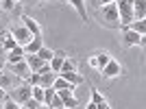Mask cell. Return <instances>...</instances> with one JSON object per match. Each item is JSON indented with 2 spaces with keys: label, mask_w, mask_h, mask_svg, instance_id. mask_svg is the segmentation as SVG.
I'll use <instances>...</instances> for the list:
<instances>
[{
  "label": "cell",
  "mask_w": 146,
  "mask_h": 109,
  "mask_svg": "<svg viewBox=\"0 0 146 109\" xmlns=\"http://www.w3.org/2000/svg\"><path fill=\"white\" fill-rule=\"evenodd\" d=\"M122 42L127 44V46H144V37L124 26V29H122Z\"/></svg>",
  "instance_id": "9"
},
{
  "label": "cell",
  "mask_w": 146,
  "mask_h": 109,
  "mask_svg": "<svg viewBox=\"0 0 146 109\" xmlns=\"http://www.w3.org/2000/svg\"><path fill=\"white\" fill-rule=\"evenodd\" d=\"M7 68V53L2 50V46H0V72Z\"/></svg>",
  "instance_id": "31"
},
{
  "label": "cell",
  "mask_w": 146,
  "mask_h": 109,
  "mask_svg": "<svg viewBox=\"0 0 146 109\" xmlns=\"http://www.w3.org/2000/svg\"><path fill=\"white\" fill-rule=\"evenodd\" d=\"M109 59H111V54L107 53V50H100V53H96V54H92L90 59H87V66L92 68V70H103L107 63H109Z\"/></svg>",
  "instance_id": "4"
},
{
  "label": "cell",
  "mask_w": 146,
  "mask_h": 109,
  "mask_svg": "<svg viewBox=\"0 0 146 109\" xmlns=\"http://www.w3.org/2000/svg\"><path fill=\"white\" fill-rule=\"evenodd\" d=\"M61 72H76V61L70 59V57H66V59H63V63H61L59 74H61Z\"/></svg>",
  "instance_id": "22"
},
{
  "label": "cell",
  "mask_w": 146,
  "mask_h": 109,
  "mask_svg": "<svg viewBox=\"0 0 146 109\" xmlns=\"http://www.w3.org/2000/svg\"><path fill=\"white\" fill-rule=\"evenodd\" d=\"M116 7H118L120 26H129L135 20V15H133V0H116Z\"/></svg>",
  "instance_id": "2"
},
{
  "label": "cell",
  "mask_w": 146,
  "mask_h": 109,
  "mask_svg": "<svg viewBox=\"0 0 146 109\" xmlns=\"http://www.w3.org/2000/svg\"><path fill=\"white\" fill-rule=\"evenodd\" d=\"M52 53H55V50H50L48 48V46H42V48H39V50H37V57H39V59H42V61H46V63H50V59H52Z\"/></svg>",
  "instance_id": "23"
},
{
  "label": "cell",
  "mask_w": 146,
  "mask_h": 109,
  "mask_svg": "<svg viewBox=\"0 0 146 109\" xmlns=\"http://www.w3.org/2000/svg\"><path fill=\"white\" fill-rule=\"evenodd\" d=\"M31 90H33V85H29V83H20V85H15L13 90L7 92V96L11 98V100H15L18 105H24L26 100L31 98Z\"/></svg>",
  "instance_id": "3"
},
{
  "label": "cell",
  "mask_w": 146,
  "mask_h": 109,
  "mask_svg": "<svg viewBox=\"0 0 146 109\" xmlns=\"http://www.w3.org/2000/svg\"><path fill=\"white\" fill-rule=\"evenodd\" d=\"M46 107H50V109H63V103H61V98L55 94V96L48 100V105H46Z\"/></svg>",
  "instance_id": "27"
},
{
  "label": "cell",
  "mask_w": 146,
  "mask_h": 109,
  "mask_svg": "<svg viewBox=\"0 0 146 109\" xmlns=\"http://www.w3.org/2000/svg\"><path fill=\"white\" fill-rule=\"evenodd\" d=\"M20 20H22V26H26V29H29V33H31L33 37H39V35H42V26L37 24V20H33L31 15H22Z\"/></svg>",
  "instance_id": "11"
},
{
  "label": "cell",
  "mask_w": 146,
  "mask_h": 109,
  "mask_svg": "<svg viewBox=\"0 0 146 109\" xmlns=\"http://www.w3.org/2000/svg\"><path fill=\"white\" fill-rule=\"evenodd\" d=\"M96 109H111V107H109V103H107V100H103V103L96 105Z\"/></svg>",
  "instance_id": "33"
},
{
  "label": "cell",
  "mask_w": 146,
  "mask_h": 109,
  "mask_svg": "<svg viewBox=\"0 0 146 109\" xmlns=\"http://www.w3.org/2000/svg\"><path fill=\"white\" fill-rule=\"evenodd\" d=\"M9 33H11V37L15 39V44H18V46H22V48H24L31 39H33V35L29 33V29H26V26H22V24H20V26H13Z\"/></svg>",
  "instance_id": "5"
},
{
  "label": "cell",
  "mask_w": 146,
  "mask_h": 109,
  "mask_svg": "<svg viewBox=\"0 0 146 109\" xmlns=\"http://www.w3.org/2000/svg\"><path fill=\"white\" fill-rule=\"evenodd\" d=\"M5 98H7V90H2V87H0V103H2Z\"/></svg>",
  "instance_id": "34"
},
{
  "label": "cell",
  "mask_w": 146,
  "mask_h": 109,
  "mask_svg": "<svg viewBox=\"0 0 146 109\" xmlns=\"http://www.w3.org/2000/svg\"><path fill=\"white\" fill-rule=\"evenodd\" d=\"M55 92L61 98V103H63V109H74L79 105V100L74 98V90H55Z\"/></svg>",
  "instance_id": "10"
},
{
  "label": "cell",
  "mask_w": 146,
  "mask_h": 109,
  "mask_svg": "<svg viewBox=\"0 0 146 109\" xmlns=\"http://www.w3.org/2000/svg\"><path fill=\"white\" fill-rule=\"evenodd\" d=\"M39 74V87H52V83H55L57 79V72H52V70H46V72H37Z\"/></svg>",
  "instance_id": "14"
},
{
  "label": "cell",
  "mask_w": 146,
  "mask_h": 109,
  "mask_svg": "<svg viewBox=\"0 0 146 109\" xmlns=\"http://www.w3.org/2000/svg\"><path fill=\"white\" fill-rule=\"evenodd\" d=\"M31 98H35L37 103L44 105V87H39V85H33V90H31Z\"/></svg>",
  "instance_id": "25"
},
{
  "label": "cell",
  "mask_w": 146,
  "mask_h": 109,
  "mask_svg": "<svg viewBox=\"0 0 146 109\" xmlns=\"http://www.w3.org/2000/svg\"><path fill=\"white\" fill-rule=\"evenodd\" d=\"M0 109H2V103H0Z\"/></svg>",
  "instance_id": "41"
},
{
  "label": "cell",
  "mask_w": 146,
  "mask_h": 109,
  "mask_svg": "<svg viewBox=\"0 0 146 109\" xmlns=\"http://www.w3.org/2000/svg\"><path fill=\"white\" fill-rule=\"evenodd\" d=\"M59 76H63V79H66V81H68L70 85H74V87L83 83V76H81L79 72H61Z\"/></svg>",
  "instance_id": "19"
},
{
  "label": "cell",
  "mask_w": 146,
  "mask_h": 109,
  "mask_svg": "<svg viewBox=\"0 0 146 109\" xmlns=\"http://www.w3.org/2000/svg\"><path fill=\"white\" fill-rule=\"evenodd\" d=\"M15 2H22V0H15Z\"/></svg>",
  "instance_id": "40"
},
{
  "label": "cell",
  "mask_w": 146,
  "mask_h": 109,
  "mask_svg": "<svg viewBox=\"0 0 146 109\" xmlns=\"http://www.w3.org/2000/svg\"><path fill=\"white\" fill-rule=\"evenodd\" d=\"M20 109H29V107H24V105H20Z\"/></svg>",
  "instance_id": "39"
},
{
  "label": "cell",
  "mask_w": 146,
  "mask_h": 109,
  "mask_svg": "<svg viewBox=\"0 0 146 109\" xmlns=\"http://www.w3.org/2000/svg\"><path fill=\"white\" fill-rule=\"evenodd\" d=\"M98 2H100V7H103V5H109V2H116V0H98Z\"/></svg>",
  "instance_id": "35"
},
{
  "label": "cell",
  "mask_w": 146,
  "mask_h": 109,
  "mask_svg": "<svg viewBox=\"0 0 146 109\" xmlns=\"http://www.w3.org/2000/svg\"><path fill=\"white\" fill-rule=\"evenodd\" d=\"M85 109H96V105H94V103H87V107Z\"/></svg>",
  "instance_id": "36"
},
{
  "label": "cell",
  "mask_w": 146,
  "mask_h": 109,
  "mask_svg": "<svg viewBox=\"0 0 146 109\" xmlns=\"http://www.w3.org/2000/svg\"><path fill=\"white\" fill-rule=\"evenodd\" d=\"M42 46H44V39H42V35H39V37H33V39H31V42L24 46V54H35L37 50L42 48Z\"/></svg>",
  "instance_id": "17"
},
{
  "label": "cell",
  "mask_w": 146,
  "mask_h": 109,
  "mask_svg": "<svg viewBox=\"0 0 146 109\" xmlns=\"http://www.w3.org/2000/svg\"><path fill=\"white\" fill-rule=\"evenodd\" d=\"M122 29H124V26H122ZM127 29L135 31L137 35H142V37H144V33H146V22H144V20H133V22H131V24H129Z\"/></svg>",
  "instance_id": "20"
},
{
  "label": "cell",
  "mask_w": 146,
  "mask_h": 109,
  "mask_svg": "<svg viewBox=\"0 0 146 109\" xmlns=\"http://www.w3.org/2000/svg\"><path fill=\"white\" fill-rule=\"evenodd\" d=\"M100 22L109 29H116L120 26V18H118V7L116 2H109V5H103L100 7Z\"/></svg>",
  "instance_id": "1"
},
{
  "label": "cell",
  "mask_w": 146,
  "mask_h": 109,
  "mask_svg": "<svg viewBox=\"0 0 146 109\" xmlns=\"http://www.w3.org/2000/svg\"><path fill=\"white\" fill-rule=\"evenodd\" d=\"M103 100H107L103 92H100V90H92V98H90V103L98 105V103H103Z\"/></svg>",
  "instance_id": "26"
},
{
  "label": "cell",
  "mask_w": 146,
  "mask_h": 109,
  "mask_svg": "<svg viewBox=\"0 0 146 109\" xmlns=\"http://www.w3.org/2000/svg\"><path fill=\"white\" fill-rule=\"evenodd\" d=\"M70 7H74L76 9V13H79V18L83 20V22H87V9H85V0H66Z\"/></svg>",
  "instance_id": "16"
},
{
  "label": "cell",
  "mask_w": 146,
  "mask_h": 109,
  "mask_svg": "<svg viewBox=\"0 0 146 109\" xmlns=\"http://www.w3.org/2000/svg\"><path fill=\"white\" fill-rule=\"evenodd\" d=\"M37 109H50V107H46V105H39V107H37Z\"/></svg>",
  "instance_id": "37"
},
{
  "label": "cell",
  "mask_w": 146,
  "mask_h": 109,
  "mask_svg": "<svg viewBox=\"0 0 146 109\" xmlns=\"http://www.w3.org/2000/svg\"><path fill=\"white\" fill-rule=\"evenodd\" d=\"M39 105H42V103H37L35 98H29V100H26V103H24V107H29V109H37V107H39Z\"/></svg>",
  "instance_id": "32"
},
{
  "label": "cell",
  "mask_w": 146,
  "mask_h": 109,
  "mask_svg": "<svg viewBox=\"0 0 146 109\" xmlns=\"http://www.w3.org/2000/svg\"><path fill=\"white\" fill-rule=\"evenodd\" d=\"M33 2H50V0H33Z\"/></svg>",
  "instance_id": "38"
},
{
  "label": "cell",
  "mask_w": 146,
  "mask_h": 109,
  "mask_svg": "<svg viewBox=\"0 0 146 109\" xmlns=\"http://www.w3.org/2000/svg\"><path fill=\"white\" fill-rule=\"evenodd\" d=\"M52 87H55V90H74V85H70L63 76H59V74H57V79H55V83H52Z\"/></svg>",
  "instance_id": "24"
},
{
  "label": "cell",
  "mask_w": 146,
  "mask_h": 109,
  "mask_svg": "<svg viewBox=\"0 0 146 109\" xmlns=\"http://www.w3.org/2000/svg\"><path fill=\"white\" fill-rule=\"evenodd\" d=\"M122 72H124V68H122V66H120V61H116L113 57H111L109 63H107V66L100 70V74H103L105 79H116V76H120Z\"/></svg>",
  "instance_id": "7"
},
{
  "label": "cell",
  "mask_w": 146,
  "mask_h": 109,
  "mask_svg": "<svg viewBox=\"0 0 146 109\" xmlns=\"http://www.w3.org/2000/svg\"><path fill=\"white\" fill-rule=\"evenodd\" d=\"M66 57H68V53H66V50H55V53H52V59H50V70L59 74L61 63H63V59H66Z\"/></svg>",
  "instance_id": "12"
},
{
  "label": "cell",
  "mask_w": 146,
  "mask_h": 109,
  "mask_svg": "<svg viewBox=\"0 0 146 109\" xmlns=\"http://www.w3.org/2000/svg\"><path fill=\"white\" fill-rule=\"evenodd\" d=\"M24 83H29V85H39V74H37V72H33V74L29 76V79L24 81Z\"/></svg>",
  "instance_id": "30"
},
{
  "label": "cell",
  "mask_w": 146,
  "mask_h": 109,
  "mask_svg": "<svg viewBox=\"0 0 146 109\" xmlns=\"http://www.w3.org/2000/svg\"><path fill=\"white\" fill-rule=\"evenodd\" d=\"M15 5H18L15 0H0V9H2V11H13Z\"/></svg>",
  "instance_id": "28"
},
{
  "label": "cell",
  "mask_w": 146,
  "mask_h": 109,
  "mask_svg": "<svg viewBox=\"0 0 146 109\" xmlns=\"http://www.w3.org/2000/svg\"><path fill=\"white\" fill-rule=\"evenodd\" d=\"M0 46H2V50H5V53H9V50H13L18 44H15V39L11 37V33H5V35H2V44H0Z\"/></svg>",
  "instance_id": "21"
},
{
  "label": "cell",
  "mask_w": 146,
  "mask_h": 109,
  "mask_svg": "<svg viewBox=\"0 0 146 109\" xmlns=\"http://www.w3.org/2000/svg\"><path fill=\"white\" fill-rule=\"evenodd\" d=\"M20 83H24V81L22 79H18V76H15V74L13 72H9V70H2V72H0V87H2V90H13V87H15V85H20Z\"/></svg>",
  "instance_id": "6"
},
{
  "label": "cell",
  "mask_w": 146,
  "mask_h": 109,
  "mask_svg": "<svg viewBox=\"0 0 146 109\" xmlns=\"http://www.w3.org/2000/svg\"><path fill=\"white\" fill-rule=\"evenodd\" d=\"M24 59V48L22 46H15L13 50L7 53V66H11V63H18V61Z\"/></svg>",
  "instance_id": "15"
},
{
  "label": "cell",
  "mask_w": 146,
  "mask_h": 109,
  "mask_svg": "<svg viewBox=\"0 0 146 109\" xmlns=\"http://www.w3.org/2000/svg\"><path fill=\"white\" fill-rule=\"evenodd\" d=\"M24 61H26V66L31 68V72H39L46 66V61H42L37 54H24Z\"/></svg>",
  "instance_id": "13"
},
{
  "label": "cell",
  "mask_w": 146,
  "mask_h": 109,
  "mask_svg": "<svg viewBox=\"0 0 146 109\" xmlns=\"http://www.w3.org/2000/svg\"><path fill=\"white\" fill-rule=\"evenodd\" d=\"M7 70H9V72H13L15 74V76H18V79H22V81H26L31 76V68L26 66V61L22 59V61H18V63H11V66H7Z\"/></svg>",
  "instance_id": "8"
},
{
  "label": "cell",
  "mask_w": 146,
  "mask_h": 109,
  "mask_svg": "<svg viewBox=\"0 0 146 109\" xmlns=\"http://www.w3.org/2000/svg\"><path fill=\"white\" fill-rule=\"evenodd\" d=\"M2 109H20V105L15 103V100H11V98L7 96L5 100H2Z\"/></svg>",
  "instance_id": "29"
},
{
  "label": "cell",
  "mask_w": 146,
  "mask_h": 109,
  "mask_svg": "<svg viewBox=\"0 0 146 109\" xmlns=\"http://www.w3.org/2000/svg\"><path fill=\"white\" fill-rule=\"evenodd\" d=\"M133 15L135 20L146 18V0H133Z\"/></svg>",
  "instance_id": "18"
}]
</instances>
